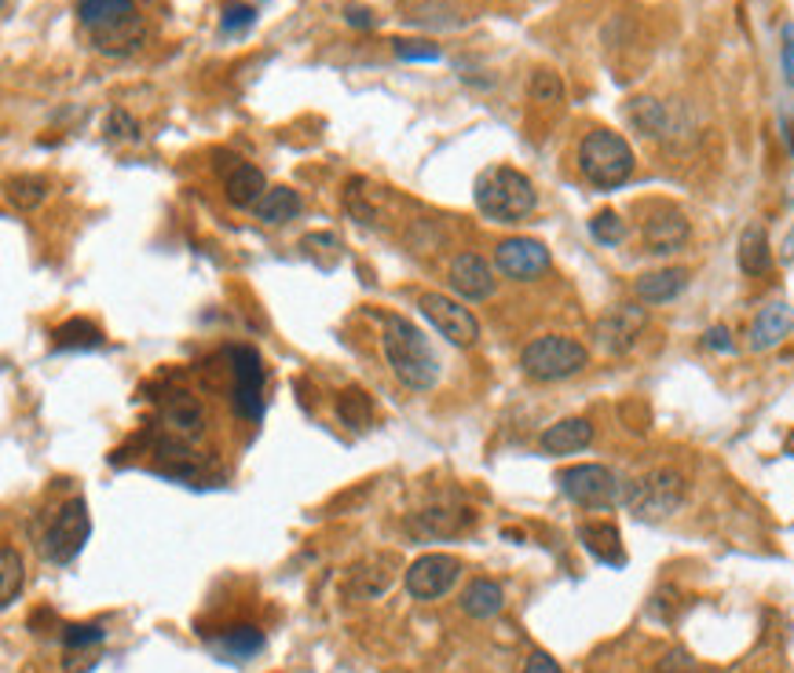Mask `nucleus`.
I'll use <instances>...</instances> for the list:
<instances>
[{
    "label": "nucleus",
    "instance_id": "nucleus-22",
    "mask_svg": "<svg viewBox=\"0 0 794 673\" xmlns=\"http://www.w3.org/2000/svg\"><path fill=\"white\" fill-rule=\"evenodd\" d=\"M224 190H227V202L231 205L253 209L260 198L268 195V179H264V173H260L257 165H231Z\"/></svg>",
    "mask_w": 794,
    "mask_h": 673
},
{
    "label": "nucleus",
    "instance_id": "nucleus-30",
    "mask_svg": "<svg viewBox=\"0 0 794 673\" xmlns=\"http://www.w3.org/2000/svg\"><path fill=\"white\" fill-rule=\"evenodd\" d=\"M48 198V179L45 176H15L8 184V202L15 209H34Z\"/></svg>",
    "mask_w": 794,
    "mask_h": 673
},
{
    "label": "nucleus",
    "instance_id": "nucleus-19",
    "mask_svg": "<svg viewBox=\"0 0 794 673\" xmlns=\"http://www.w3.org/2000/svg\"><path fill=\"white\" fill-rule=\"evenodd\" d=\"M593 444V425L586 417H565L557 425H549L542 432V450L553 458H565V454H579L582 447Z\"/></svg>",
    "mask_w": 794,
    "mask_h": 673
},
{
    "label": "nucleus",
    "instance_id": "nucleus-7",
    "mask_svg": "<svg viewBox=\"0 0 794 673\" xmlns=\"http://www.w3.org/2000/svg\"><path fill=\"white\" fill-rule=\"evenodd\" d=\"M88 538H92V516H88L85 498H74V501H66V506L59 509V516L52 520V527L45 531L41 552H45V560L66 568V564H74V560H77V552L85 549Z\"/></svg>",
    "mask_w": 794,
    "mask_h": 673
},
{
    "label": "nucleus",
    "instance_id": "nucleus-17",
    "mask_svg": "<svg viewBox=\"0 0 794 673\" xmlns=\"http://www.w3.org/2000/svg\"><path fill=\"white\" fill-rule=\"evenodd\" d=\"M579 541H582V549L597 560V564L626 568V549H622V535H619L616 524H582Z\"/></svg>",
    "mask_w": 794,
    "mask_h": 673
},
{
    "label": "nucleus",
    "instance_id": "nucleus-13",
    "mask_svg": "<svg viewBox=\"0 0 794 673\" xmlns=\"http://www.w3.org/2000/svg\"><path fill=\"white\" fill-rule=\"evenodd\" d=\"M645 326H648L645 308L619 304V308H611L597 326H593V337H597V345L605 351H611V356H622V351H630L633 345H637V337Z\"/></svg>",
    "mask_w": 794,
    "mask_h": 673
},
{
    "label": "nucleus",
    "instance_id": "nucleus-15",
    "mask_svg": "<svg viewBox=\"0 0 794 673\" xmlns=\"http://www.w3.org/2000/svg\"><path fill=\"white\" fill-rule=\"evenodd\" d=\"M450 286H455V294L466 300H487L495 294V271H491L484 257L461 253L455 264H450Z\"/></svg>",
    "mask_w": 794,
    "mask_h": 673
},
{
    "label": "nucleus",
    "instance_id": "nucleus-31",
    "mask_svg": "<svg viewBox=\"0 0 794 673\" xmlns=\"http://www.w3.org/2000/svg\"><path fill=\"white\" fill-rule=\"evenodd\" d=\"M590 235L597 238L600 246H619L622 238H626V224H622L619 213L605 209V213H597V216L590 220Z\"/></svg>",
    "mask_w": 794,
    "mask_h": 673
},
{
    "label": "nucleus",
    "instance_id": "nucleus-8",
    "mask_svg": "<svg viewBox=\"0 0 794 673\" xmlns=\"http://www.w3.org/2000/svg\"><path fill=\"white\" fill-rule=\"evenodd\" d=\"M231 363V403L249 421L264 414V366L253 348H227Z\"/></svg>",
    "mask_w": 794,
    "mask_h": 673
},
{
    "label": "nucleus",
    "instance_id": "nucleus-24",
    "mask_svg": "<svg viewBox=\"0 0 794 673\" xmlns=\"http://www.w3.org/2000/svg\"><path fill=\"white\" fill-rule=\"evenodd\" d=\"M736 257H740L743 275H766V271L772 267V249H769L766 227H761V224H747V227H743Z\"/></svg>",
    "mask_w": 794,
    "mask_h": 673
},
{
    "label": "nucleus",
    "instance_id": "nucleus-5",
    "mask_svg": "<svg viewBox=\"0 0 794 673\" xmlns=\"http://www.w3.org/2000/svg\"><path fill=\"white\" fill-rule=\"evenodd\" d=\"M685 495H688V484H685V476H681V472L652 469V472H645V476L637 479V484H630L626 506H630V512L637 520L656 524V520H667L681 506H685Z\"/></svg>",
    "mask_w": 794,
    "mask_h": 673
},
{
    "label": "nucleus",
    "instance_id": "nucleus-41",
    "mask_svg": "<svg viewBox=\"0 0 794 673\" xmlns=\"http://www.w3.org/2000/svg\"><path fill=\"white\" fill-rule=\"evenodd\" d=\"M345 23H348V26H356V29H370V26L377 23V18H374V12H370V8L351 4V8H345Z\"/></svg>",
    "mask_w": 794,
    "mask_h": 673
},
{
    "label": "nucleus",
    "instance_id": "nucleus-29",
    "mask_svg": "<svg viewBox=\"0 0 794 673\" xmlns=\"http://www.w3.org/2000/svg\"><path fill=\"white\" fill-rule=\"evenodd\" d=\"M18 589H23V557L18 549H0V608H12Z\"/></svg>",
    "mask_w": 794,
    "mask_h": 673
},
{
    "label": "nucleus",
    "instance_id": "nucleus-32",
    "mask_svg": "<svg viewBox=\"0 0 794 673\" xmlns=\"http://www.w3.org/2000/svg\"><path fill=\"white\" fill-rule=\"evenodd\" d=\"M531 99H535V103H546V107H557L560 99H565V82H560V74H553V70H535V77H531Z\"/></svg>",
    "mask_w": 794,
    "mask_h": 673
},
{
    "label": "nucleus",
    "instance_id": "nucleus-39",
    "mask_svg": "<svg viewBox=\"0 0 794 673\" xmlns=\"http://www.w3.org/2000/svg\"><path fill=\"white\" fill-rule=\"evenodd\" d=\"M524 673H565V670H560V662L546 656V651H535V656L524 662Z\"/></svg>",
    "mask_w": 794,
    "mask_h": 673
},
{
    "label": "nucleus",
    "instance_id": "nucleus-4",
    "mask_svg": "<svg viewBox=\"0 0 794 673\" xmlns=\"http://www.w3.org/2000/svg\"><path fill=\"white\" fill-rule=\"evenodd\" d=\"M579 173L600 190H616L633 176V147L619 133L593 128L579 144Z\"/></svg>",
    "mask_w": 794,
    "mask_h": 673
},
{
    "label": "nucleus",
    "instance_id": "nucleus-9",
    "mask_svg": "<svg viewBox=\"0 0 794 673\" xmlns=\"http://www.w3.org/2000/svg\"><path fill=\"white\" fill-rule=\"evenodd\" d=\"M421 315L429 319V326L436 329L439 337H447L450 345L458 348H472L480 340V323L469 308H461L458 300H450L444 294H425L418 300Z\"/></svg>",
    "mask_w": 794,
    "mask_h": 673
},
{
    "label": "nucleus",
    "instance_id": "nucleus-2",
    "mask_svg": "<svg viewBox=\"0 0 794 673\" xmlns=\"http://www.w3.org/2000/svg\"><path fill=\"white\" fill-rule=\"evenodd\" d=\"M77 23H82L99 52L122 55L144 41V15L136 0H82L77 4Z\"/></svg>",
    "mask_w": 794,
    "mask_h": 673
},
{
    "label": "nucleus",
    "instance_id": "nucleus-35",
    "mask_svg": "<svg viewBox=\"0 0 794 673\" xmlns=\"http://www.w3.org/2000/svg\"><path fill=\"white\" fill-rule=\"evenodd\" d=\"M399 59H410V63H436L439 59V48L432 41H392Z\"/></svg>",
    "mask_w": 794,
    "mask_h": 673
},
{
    "label": "nucleus",
    "instance_id": "nucleus-14",
    "mask_svg": "<svg viewBox=\"0 0 794 673\" xmlns=\"http://www.w3.org/2000/svg\"><path fill=\"white\" fill-rule=\"evenodd\" d=\"M688 235H692V227L678 209H659V213L648 216L645 227H641V238H645L648 253H678V249L688 242Z\"/></svg>",
    "mask_w": 794,
    "mask_h": 673
},
{
    "label": "nucleus",
    "instance_id": "nucleus-28",
    "mask_svg": "<svg viewBox=\"0 0 794 673\" xmlns=\"http://www.w3.org/2000/svg\"><path fill=\"white\" fill-rule=\"evenodd\" d=\"M52 337H55V348H63V351H92L103 345V329L96 323H88V319H70V323L59 326Z\"/></svg>",
    "mask_w": 794,
    "mask_h": 673
},
{
    "label": "nucleus",
    "instance_id": "nucleus-12",
    "mask_svg": "<svg viewBox=\"0 0 794 673\" xmlns=\"http://www.w3.org/2000/svg\"><path fill=\"white\" fill-rule=\"evenodd\" d=\"M495 264L506 278L531 283V278L549 271V249L542 246L538 238H506V242L495 249Z\"/></svg>",
    "mask_w": 794,
    "mask_h": 673
},
{
    "label": "nucleus",
    "instance_id": "nucleus-20",
    "mask_svg": "<svg viewBox=\"0 0 794 673\" xmlns=\"http://www.w3.org/2000/svg\"><path fill=\"white\" fill-rule=\"evenodd\" d=\"M472 524V512H455V509H425V512H414L410 516V535L418 538H450L458 535V531H466Z\"/></svg>",
    "mask_w": 794,
    "mask_h": 673
},
{
    "label": "nucleus",
    "instance_id": "nucleus-38",
    "mask_svg": "<svg viewBox=\"0 0 794 673\" xmlns=\"http://www.w3.org/2000/svg\"><path fill=\"white\" fill-rule=\"evenodd\" d=\"M780 59H783V77H787V85L794 88V23L783 26V52H780Z\"/></svg>",
    "mask_w": 794,
    "mask_h": 673
},
{
    "label": "nucleus",
    "instance_id": "nucleus-3",
    "mask_svg": "<svg viewBox=\"0 0 794 673\" xmlns=\"http://www.w3.org/2000/svg\"><path fill=\"white\" fill-rule=\"evenodd\" d=\"M472 195H476L480 213L487 220H495V224H517V220L535 213V205H538L535 184L509 165H495V169H487V173H480Z\"/></svg>",
    "mask_w": 794,
    "mask_h": 673
},
{
    "label": "nucleus",
    "instance_id": "nucleus-37",
    "mask_svg": "<svg viewBox=\"0 0 794 673\" xmlns=\"http://www.w3.org/2000/svg\"><path fill=\"white\" fill-rule=\"evenodd\" d=\"M107 136L110 139H136L139 125L125 114V110H114V114H110V122H107Z\"/></svg>",
    "mask_w": 794,
    "mask_h": 673
},
{
    "label": "nucleus",
    "instance_id": "nucleus-6",
    "mask_svg": "<svg viewBox=\"0 0 794 673\" xmlns=\"http://www.w3.org/2000/svg\"><path fill=\"white\" fill-rule=\"evenodd\" d=\"M586 363H590V351L582 348L579 340L560 337V334L531 340V345L520 351V366H524V374L535 377V381L575 377V374L586 370Z\"/></svg>",
    "mask_w": 794,
    "mask_h": 673
},
{
    "label": "nucleus",
    "instance_id": "nucleus-42",
    "mask_svg": "<svg viewBox=\"0 0 794 673\" xmlns=\"http://www.w3.org/2000/svg\"><path fill=\"white\" fill-rule=\"evenodd\" d=\"M787 454H794V432H791V436H787Z\"/></svg>",
    "mask_w": 794,
    "mask_h": 673
},
{
    "label": "nucleus",
    "instance_id": "nucleus-1",
    "mask_svg": "<svg viewBox=\"0 0 794 673\" xmlns=\"http://www.w3.org/2000/svg\"><path fill=\"white\" fill-rule=\"evenodd\" d=\"M381 348L385 359L396 374L399 385H407L410 391H429L439 381V359L429 348L425 334L404 315H388L385 329H381Z\"/></svg>",
    "mask_w": 794,
    "mask_h": 673
},
{
    "label": "nucleus",
    "instance_id": "nucleus-34",
    "mask_svg": "<svg viewBox=\"0 0 794 673\" xmlns=\"http://www.w3.org/2000/svg\"><path fill=\"white\" fill-rule=\"evenodd\" d=\"M257 23V8L253 4H231L224 8V18H220V34H243Z\"/></svg>",
    "mask_w": 794,
    "mask_h": 673
},
{
    "label": "nucleus",
    "instance_id": "nucleus-33",
    "mask_svg": "<svg viewBox=\"0 0 794 673\" xmlns=\"http://www.w3.org/2000/svg\"><path fill=\"white\" fill-rule=\"evenodd\" d=\"M107 640V630L99 622H85V626H66L63 630V645L66 651H85V648H99Z\"/></svg>",
    "mask_w": 794,
    "mask_h": 673
},
{
    "label": "nucleus",
    "instance_id": "nucleus-25",
    "mask_svg": "<svg viewBox=\"0 0 794 673\" xmlns=\"http://www.w3.org/2000/svg\"><path fill=\"white\" fill-rule=\"evenodd\" d=\"M253 216L260 224H289V220L300 216V195L294 187H268V195L253 205Z\"/></svg>",
    "mask_w": 794,
    "mask_h": 673
},
{
    "label": "nucleus",
    "instance_id": "nucleus-40",
    "mask_svg": "<svg viewBox=\"0 0 794 673\" xmlns=\"http://www.w3.org/2000/svg\"><path fill=\"white\" fill-rule=\"evenodd\" d=\"M703 345H707L710 351H732V337H729L725 326H710L707 334H703Z\"/></svg>",
    "mask_w": 794,
    "mask_h": 673
},
{
    "label": "nucleus",
    "instance_id": "nucleus-10",
    "mask_svg": "<svg viewBox=\"0 0 794 673\" xmlns=\"http://www.w3.org/2000/svg\"><path fill=\"white\" fill-rule=\"evenodd\" d=\"M560 490L586 509H605L619 498V479L616 472L605 465H571L557 476Z\"/></svg>",
    "mask_w": 794,
    "mask_h": 673
},
{
    "label": "nucleus",
    "instance_id": "nucleus-26",
    "mask_svg": "<svg viewBox=\"0 0 794 673\" xmlns=\"http://www.w3.org/2000/svg\"><path fill=\"white\" fill-rule=\"evenodd\" d=\"M626 117H630V125L637 128V133H645L648 139H662V136H670V133H667V128H670V114H667V107H662L659 99H652V96H637V99H630Z\"/></svg>",
    "mask_w": 794,
    "mask_h": 673
},
{
    "label": "nucleus",
    "instance_id": "nucleus-16",
    "mask_svg": "<svg viewBox=\"0 0 794 673\" xmlns=\"http://www.w3.org/2000/svg\"><path fill=\"white\" fill-rule=\"evenodd\" d=\"M794 334V308L783 304V300H772L758 311V319L750 323V351H769L777 348L783 337Z\"/></svg>",
    "mask_w": 794,
    "mask_h": 673
},
{
    "label": "nucleus",
    "instance_id": "nucleus-21",
    "mask_svg": "<svg viewBox=\"0 0 794 673\" xmlns=\"http://www.w3.org/2000/svg\"><path fill=\"white\" fill-rule=\"evenodd\" d=\"M685 286H688L685 267H662V271H652V275H641L633 289H637V297L645 304H667V300L685 294Z\"/></svg>",
    "mask_w": 794,
    "mask_h": 673
},
{
    "label": "nucleus",
    "instance_id": "nucleus-23",
    "mask_svg": "<svg viewBox=\"0 0 794 673\" xmlns=\"http://www.w3.org/2000/svg\"><path fill=\"white\" fill-rule=\"evenodd\" d=\"M506 608V593H501L498 582L491 578H472L466 593H461V611H466L469 619H495L498 611Z\"/></svg>",
    "mask_w": 794,
    "mask_h": 673
},
{
    "label": "nucleus",
    "instance_id": "nucleus-11",
    "mask_svg": "<svg viewBox=\"0 0 794 673\" xmlns=\"http://www.w3.org/2000/svg\"><path fill=\"white\" fill-rule=\"evenodd\" d=\"M461 564L450 552H429V557L414 560L404 575V586L414 600H439L455 589Z\"/></svg>",
    "mask_w": 794,
    "mask_h": 673
},
{
    "label": "nucleus",
    "instance_id": "nucleus-27",
    "mask_svg": "<svg viewBox=\"0 0 794 673\" xmlns=\"http://www.w3.org/2000/svg\"><path fill=\"white\" fill-rule=\"evenodd\" d=\"M337 417H340V425H348L351 432H363V428H370V421H374V403H370V396L363 388L351 385L340 391Z\"/></svg>",
    "mask_w": 794,
    "mask_h": 673
},
{
    "label": "nucleus",
    "instance_id": "nucleus-36",
    "mask_svg": "<svg viewBox=\"0 0 794 673\" xmlns=\"http://www.w3.org/2000/svg\"><path fill=\"white\" fill-rule=\"evenodd\" d=\"M656 673H699V666H696V662H692L688 651L673 648L670 656H662V659H659Z\"/></svg>",
    "mask_w": 794,
    "mask_h": 673
},
{
    "label": "nucleus",
    "instance_id": "nucleus-18",
    "mask_svg": "<svg viewBox=\"0 0 794 673\" xmlns=\"http://www.w3.org/2000/svg\"><path fill=\"white\" fill-rule=\"evenodd\" d=\"M209 648H213V656L224 659V662H246L264 648V633H260L257 626L238 622V626H227L224 633L209 637Z\"/></svg>",
    "mask_w": 794,
    "mask_h": 673
}]
</instances>
